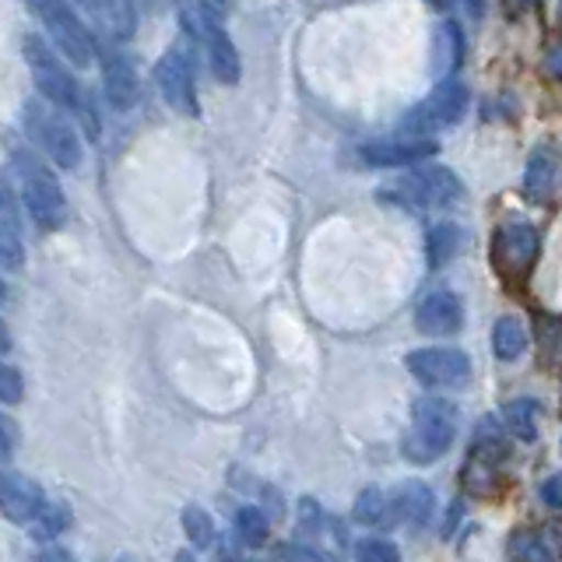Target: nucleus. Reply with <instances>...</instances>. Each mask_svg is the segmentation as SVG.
<instances>
[{
    "mask_svg": "<svg viewBox=\"0 0 562 562\" xmlns=\"http://www.w3.org/2000/svg\"><path fill=\"white\" fill-rule=\"evenodd\" d=\"M457 436V404L447 397H422L412 408V426L404 432L401 453L408 464H432L439 461Z\"/></svg>",
    "mask_w": 562,
    "mask_h": 562,
    "instance_id": "1",
    "label": "nucleus"
},
{
    "mask_svg": "<svg viewBox=\"0 0 562 562\" xmlns=\"http://www.w3.org/2000/svg\"><path fill=\"white\" fill-rule=\"evenodd\" d=\"M11 169L18 176V190H22V201L29 207V215L35 218V225L60 228L67 218V201H64L60 180L53 176V169L29 148L11 151Z\"/></svg>",
    "mask_w": 562,
    "mask_h": 562,
    "instance_id": "2",
    "label": "nucleus"
},
{
    "mask_svg": "<svg viewBox=\"0 0 562 562\" xmlns=\"http://www.w3.org/2000/svg\"><path fill=\"white\" fill-rule=\"evenodd\" d=\"M222 11L218 4H183L180 8V25L187 29V35H193L211 64V75H215L222 85H239V53L236 43L228 40V32L222 29Z\"/></svg>",
    "mask_w": 562,
    "mask_h": 562,
    "instance_id": "3",
    "label": "nucleus"
},
{
    "mask_svg": "<svg viewBox=\"0 0 562 562\" xmlns=\"http://www.w3.org/2000/svg\"><path fill=\"white\" fill-rule=\"evenodd\" d=\"M383 198H391L404 207H453L464 201V183L461 176L447 166H418L404 172L397 183L380 190Z\"/></svg>",
    "mask_w": 562,
    "mask_h": 562,
    "instance_id": "4",
    "label": "nucleus"
},
{
    "mask_svg": "<svg viewBox=\"0 0 562 562\" xmlns=\"http://www.w3.org/2000/svg\"><path fill=\"white\" fill-rule=\"evenodd\" d=\"M22 127L25 134L43 148V155L60 169H78L81 166V137L70 123L53 110L43 99H29L22 110Z\"/></svg>",
    "mask_w": 562,
    "mask_h": 562,
    "instance_id": "5",
    "label": "nucleus"
},
{
    "mask_svg": "<svg viewBox=\"0 0 562 562\" xmlns=\"http://www.w3.org/2000/svg\"><path fill=\"white\" fill-rule=\"evenodd\" d=\"M22 57H25V64L32 70V81H35V88H40V95L49 105H57V110L78 113V105L85 102V92L78 88V81L70 78V70L64 67V60L40 40V35H25Z\"/></svg>",
    "mask_w": 562,
    "mask_h": 562,
    "instance_id": "6",
    "label": "nucleus"
},
{
    "mask_svg": "<svg viewBox=\"0 0 562 562\" xmlns=\"http://www.w3.org/2000/svg\"><path fill=\"white\" fill-rule=\"evenodd\" d=\"M468 102H471L468 85L461 78H447V81H439L408 116H404L401 131L412 137H429L443 127H453V123L468 113Z\"/></svg>",
    "mask_w": 562,
    "mask_h": 562,
    "instance_id": "7",
    "label": "nucleus"
},
{
    "mask_svg": "<svg viewBox=\"0 0 562 562\" xmlns=\"http://www.w3.org/2000/svg\"><path fill=\"white\" fill-rule=\"evenodd\" d=\"M32 14H40L43 18V25L49 32V40L53 46H57V53H64V57L70 64H78V67H88L95 60V40L88 35V29L81 25V18L78 11L70 8V4H60V0H46V4H32Z\"/></svg>",
    "mask_w": 562,
    "mask_h": 562,
    "instance_id": "8",
    "label": "nucleus"
},
{
    "mask_svg": "<svg viewBox=\"0 0 562 562\" xmlns=\"http://www.w3.org/2000/svg\"><path fill=\"white\" fill-rule=\"evenodd\" d=\"M538 250H541V236H538V228L527 222H506L496 228V236H492V263H496V271L509 281H524L535 271Z\"/></svg>",
    "mask_w": 562,
    "mask_h": 562,
    "instance_id": "9",
    "label": "nucleus"
},
{
    "mask_svg": "<svg viewBox=\"0 0 562 562\" xmlns=\"http://www.w3.org/2000/svg\"><path fill=\"white\" fill-rule=\"evenodd\" d=\"M408 373L426 383L436 386V391H450V386H461L471 376V359L464 356L461 348H415L408 351Z\"/></svg>",
    "mask_w": 562,
    "mask_h": 562,
    "instance_id": "10",
    "label": "nucleus"
},
{
    "mask_svg": "<svg viewBox=\"0 0 562 562\" xmlns=\"http://www.w3.org/2000/svg\"><path fill=\"white\" fill-rule=\"evenodd\" d=\"M439 145L432 137H412V134H397V137H380L369 140L359 148V162L369 169H401V166H422L426 158H432Z\"/></svg>",
    "mask_w": 562,
    "mask_h": 562,
    "instance_id": "11",
    "label": "nucleus"
},
{
    "mask_svg": "<svg viewBox=\"0 0 562 562\" xmlns=\"http://www.w3.org/2000/svg\"><path fill=\"white\" fill-rule=\"evenodd\" d=\"M155 78H158V92L162 99L172 105L180 116H198L201 105H198V85H193V70L187 64V57L180 49H169L162 60L155 67Z\"/></svg>",
    "mask_w": 562,
    "mask_h": 562,
    "instance_id": "12",
    "label": "nucleus"
},
{
    "mask_svg": "<svg viewBox=\"0 0 562 562\" xmlns=\"http://www.w3.org/2000/svg\"><path fill=\"white\" fill-rule=\"evenodd\" d=\"M99 67H102V88L113 110L127 113L137 102V70L127 60V53H120L116 46H99Z\"/></svg>",
    "mask_w": 562,
    "mask_h": 562,
    "instance_id": "13",
    "label": "nucleus"
},
{
    "mask_svg": "<svg viewBox=\"0 0 562 562\" xmlns=\"http://www.w3.org/2000/svg\"><path fill=\"white\" fill-rule=\"evenodd\" d=\"M0 503H4V517L11 524H35V517L46 509V492L40 482H32L22 471H4L0 479Z\"/></svg>",
    "mask_w": 562,
    "mask_h": 562,
    "instance_id": "14",
    "label": "nucleus"
},
{
    "mask_svg": "<svg viewBox=\"0 0 562 562\" xmlns=\"http://www.w3.org/2000/svg\"><path fill=\"white\" fill-rule=\"evenodd\" d=\"M415 327L429 338H447L464 327V306L453 292H429L415 310Z\"/></svg>",
    "mask_w": 562,
    "mask_h": 562,
    "instance_id": "15",
    "label": "nucleus"
},
{
    "mask_svg": "<svg viewBox=\"0 0 562 562\" xmlns=\"http://www.w3.org/2000/svg\"><path fill=\"white\" fill-rule=\"evenodd\" d=\"M562 190V158L552 148H538L524 169V198L531 204H552Z\"/></svg>",
    "mask_w": 562,
    "mask_h": 562,
    "instance_id": "16",
    "label": "nucleus"
},
{
    "mask_svg": "<svg viewBox=\"0 0 562 562\" xmlns=\"http://www.w3.org/2000/svg\"><path fill=\"white\" fill-rule=\"evenodd\" d=\"M432 506H436V499H432L429 485L404 482L391 496V514H386V520L397 524V527H408V531H418V527L429 524Z\"/></svg>",
    "mask_w": 562,
    "mask_h": 562,
    "instance_id": "17",
    "label": "nucleus"
},
{
    "mask_svg": "<svg viewBox=\"0 0 562 562\" xmlns=\"http://www.w3.org/2000/svg\"><path fill=\"white\" fill-rule=\"evenodd\" d=\"M85 14L95 18V25L110 35V43H127L137 32V11L131 4H120V0H92V4H85Z\"/></svg>",
    "mask_w": 562,
    "mask_h": 562,
    "instance_id": "18",
    "label": "nucleus"
},
{
    "mask_svg": "<svg viewBox=\"0 0 562 562\" xmlns=\"http://www.w3.org/2000/svg\"><path fill=\"white\" fill-rule=\"evenodd\" d=\"M18 204L14 193L4 187V198H0V263L4 271H18L25 263V243L18 236Z\"/></svg>",
    "mask_w": 562,
    "mask_h": 562,
    "instance_id": "19",
    "label": "nucleus"
},
{
    "mask_svg": "<svg viewBox=\"0 0 562 562\" xmlns=\"http://www.w3.org/2000/svg\"><path fill=\"white\" fill-rule=\"evenodd\" d=\"M492 351L503 359V362H514L527 351V327L520 316H499L496 327H492Z\"/></svg>",
    "mask_w": 562,
    "mask_h": 562,
    "instance_id": "20",
    "label": "nucleus"
},
{
    "mask_svg": "<svg viewBox=\"0 0 562 562\" xmlns=\"http://www.w3.org/2000/svg\"><path fill=\"white\" fill-rule=\"evenodd\" d=\"M436 60H432V70H436V78L439 81H447L450 78V70L461 64V29H457V22H443L436 29Z\"/></svg>",
    "mask_w": 562,
    "mask_h": 562,
    "instance_id": "21",
    "label": "nucleus"
},
{
    "mask_svg": "<svg viewBox=\"0 0 562 562\" xmlns=\"http://www.w3.org/2000/svg\"><path fill=\"white\" fill-rule=\"evenodd\" d=\"M461 228H457L453 222H439L429 228V239H426V250H429V263L432 268H443V263H450L457 257V250H461Z\"/></svg>",
    "mask_w": 562,
    "mask_h": 562,
    "instance_id": "22",
    "label": "nucleus"
},
{
    "mask_svg": "<svg viewBox=\"0 0 562 562\" xmlns=\"http://www.w3.org/2000/svg\"><path fill=\"white\" fill-rule=\"evenodd\" d=\"M506 552L514 562H555V555H552L549 544H544L541 531H527V527H520V531L509 535Z\"/></svg>",
    "mask_w": 562,
    "mask_h": 562,
    "instance_id": "23",
    "label": "nucleus"
},
{
    "mask_svg": "<svg viewBox=\"0 0 562 562\" xmlns=\"http://www.w3.org/2000/svg\"><path fill=\"white\" fill-rule=\"evenodd\" d=\"M503 426L517 439H524V443H531V439L538 436V404L527 401V397L509 401L503 408Z\"/></svg>",
    "mask_w": 562,
    "mask_h": 562,
    "instance_id": "24",
    "label": "nucleus"
},
{
    "mask_svg": "<svg viewBox=\"0 0 562 562\" xmlns=\"http://www.w3.org/2000/svg\"><path fill=\"white\" fill-rule=\"evenodd\" d=\"M464 488L474 496H496L499 492V464L485 461V457L471 453V461L464 468Z\"/></svg>",
    "mask_w": 562,
    "mask_h": 562,
    "instance_id": "25",
    "label": "nucleus"
},
{
    "mask_svg": "<svg viewBox=\"0 0 562 562\" xmlns=\"http://www.w3.org/2000/svg\"><path fill=\"white\" fill-rule=\"evenodd\" d=\"M67 524H70V506L60 503V499H49L46 509L32 524V538L35 541H53L60 531H67Z\"/></svg>",
    "mask_w": 562,
    "mask_h": 562,
    "instance_id": "26",
    "label": "nucleus"
},
{
    "mask_svg": "<svg viewBox=\"0 0 562 562\" xmlns=\"http://www.w3.org/2000/svg\"><path fill=\"white\" fill-rule=\"evenodd\" d=\"M268 531H271V524H268V517H263L260 506H243L236 514V535L243 544H250V549L268 541Z\"/></svg>",
    "mask_w": 562,
    "mask_h": 562,
    "instance_id": "27",
    "label": "nucleus"
},
{
    "mask_svg": "<svg viewBox=\"0 0 562 562\" xmlns=\"http://www.w3.org/2000/svg\"><path fill=\"white\" fill-rule=\"evenodd\" d=\"M183 531L190 538L193 549H207L211 541H215V520L207 517V509L204 506H183Z\"/></svg>",
    "mask_w": 562,
    "mask_h": 562,
    "instance_id": "28",
    "label": "nucleus"
},
{
    "mask_svg": "<svg viewBox=\"0 0 562 562\" xmlns=\"http://www.w3.org/2000/svg\"><path fill=\"white\" fill-rule=\"evenodd\" d=\"M386 514H391V499H386L376 485H369V488L359 492V499H356V520L359 524H369V527L383 524Z\"/></svg>",
    "mask_w": 562,
    "mask_h": 562,
    "instance_id": "29",
    "label": "nucleus"
},
{
    "mask_svg": "<svg viewBox=\"0 0 562 562\" xmlns=\"http://www.w3.org/2000/svg\"><path fill=\"white\" fill-rule=\"evenodd\" d=\"M356 559L359 562H401V552H397V544L386 538H366L359 541Z\"/></svg>",
    "mask_w": 562,
    "mask_h": 562,
    "instance_id": "30",
    "label": "nucleus"
},
{
    "mask_svg": "<svg viewBox=\"0 0 562 562\" xmlns=\"http://www.w3.org/2000/svg\"><path fill=\"white\" fill-rule=\"evenodd\" d=\"M22 391H25L22 373L4 362V366H0V397H4V404H18V401H22Z\"/></svg>",
    "mask_w": 562,
    "mask_h": 562,
    "instance_id": "31",
    "label": "nucleus"
},
{
    "mask_svg": "<svg viewBox=\"0 0 562 562\" xmlns=\"http://www.w3.org/2000/svg\"><path fill=\"white\" fill-rule=\"evenodd\" d=\"M14 443H18L14 418H11V415H0V461H11Z\"/></svg>",
    "mask_w": 562,
    "mask_h": 562,
    "instance_id": "32",
    "label": "nucleus"
},
{
    "mask_svg": "<svg viewBox=\"0 0 562 562\" xmlns=\"http://www.w3.org/2000/svg\"><path fill=\"white\" fill-rule=\"evenodd\" d=\"M541 503L552 506L555 514H562V471L552 474V479H544V485H541Z\"/></svg>",
    "mask_w": 562,
    "mask_h": 562,
    "instance_id": "33",
    "label": "nucleus"
},
{
    "mask_svg": "<svg viewBox=\"0 0 562 562\" xmlns=\"http://www.w3.org/2000/svg\"><path fill=\"white\" fill-rule=\"evenodd\" d=\"M541 75L549 78V81H562V43L549 46V53H544V60H541Z\"/></svg>",
    "mask_w": 562,
    "mask_h": 562,
    "instance_id": "34",
    "label": "nucleus"
},
{
    "mask_svg": "<svg viewBox=\"0 0 562 562\" xmlns=\"http://www.w3.org/2000/svg\"><path fill=\"white\" fill-rule=\"evenodd\" d=\"M541 538L544 544L552 549L555 559H562V524H549V527H541Z\"/></svg>",
    "mask_w": 562,
    "mask_h": 562,
    "instance_id": "35",
    "label": "nucleus"
},
{
    "mask_svg": "<svg viewBox=\"0 0 562 562\" xmlns=\"http://www.w3.org/2000/svg\"><path fill=\"white\" fill-rule=\"evenodd\" d=\"M40 562H75V555H70L67 549H46L40 555Z\"/></svg>",
    "mask_w": 562,
    "mask_h": 562,
    "instance_id": "36",
    "label": "nucleus"
},
{
    "mask_svg": "<svg viewBox=\"0 0 562 562\" xmlns=\"http://www.w3.org/2000/svg\"><path fill=\"white\" fill-rule=\"evenodd\" d=\"M176 562H201L198 555H193L190 549H183V552H176Z\"/></svg>",
    "mask_w": 562,
    "mask_h": 562,
    "instance_id": "37",
    "label": "nucleus"
},
{
    "mask_svg": "<svg viewBox=\"0 0 562 562\" xmlns=\"http://www.w3.org/2000/svg\"><path fill=\"white\" fill-rule=\"evenodd\" d=\"M559 14H562V8H559Z\"/></svg>",
    "mask_w": 562,
    "mask_h": 562,
    "instance_id": "38",
    "label": "nucleus"
}]
</instances>
